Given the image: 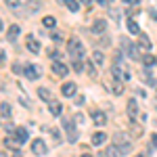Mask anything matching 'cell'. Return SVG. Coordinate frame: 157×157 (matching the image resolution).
Wrapping results in <instances>:
<instances>
[{"label":"cell","instance_id":"obj_11","mask_svg":"<svg viewBox=\"0 0 157 157\" xmlns=\"http://www.w3.org/2000/svg\"><path fill=\"white\" fill-rule=\"evenodd\" d=\"M107 32V23H105V19H97L94 25H92V34H105Z\"/></svg>","mask_w":157,"mask_h":157},{"label":"cell","instance_id":"obj_31","mask_svg":"<svg viewBox=\"0 0 157 157\" xmlns=\"http://www.w3.org/2000/svg\"><path fill=\"white\" fill-rule=\"evenodd\" d=\"M50 134H52V143H55V145H59V143H61V136H59V130H55V128H52V130H50Z\"/></svg>","mask_w":157,"mask_h":157},{"label":"cell","instance_id":"obj_34","mask_svg":"<svg viewBox=\"0 0 157 157\" xmlns=\"http://www.w3.org/2000/svg\"><path fill=\"white\" fill-rule=\"evenodd\" d=\"M59 57H61V52H59V50H50V59L59 61Z\"/></svg>","mask_w":157,"mask_h":157},{"label":"cell","instance_id":"obj_30","mask_svg":"<svg viewBox=\"0 0 157 157\" xmlns=\"http://www.w3.org/2000/svg\"><path fill=\"white\" fill-rule=\"evenodd\" d=\"M6 2V6H11V9H19L21 6V0H4Z\"/></svg>","mask_w":157,"mask_h":157},{"label":"cell","instance_id":"obj_36","mask_svg":"<svg viewBox=\"0 0 157 157\" xmlns=\"http://www.w3.org/2000/svg\"><path fill=\"white\" fill-rule=\"evenodd\" d=\"M151 145L157 149V134H153V136H151Z\"/></svg>","mask_w":157,"mask_h":157},{"label":"cell","instance_id":"obj_46","mask_svg":"<svg viewBox=\"0 0 157 157\" xmlns=\"http://www.w3.org/2000/svg\"><path fill=\"white\" fill-rule=\"evenodd\" d=\"M57 2H65V0H57Z\"/></svg>","mask_w":157,"mask_h":157},{"label":"cell","instance_id":"obj_7","mask_svg":"<svg viewBox=\"0 0 157 157\" xmlns=\"http://www.w3.org/2000/svg\"><path fill=\"white\" fill-rule=\"evenodd\" d=\"M23 73L29 78V80H38L40 78V69H38V65H25V69H23Z\"/></svg>","mask_w":157,"mask_h":157},{"label":"cell","instance_id":"obj_4","mask_svg":"<svg viewBox=\"0 0 157 157\" xmlns=\"http://www.w3.org/2000/svg\"><path fill=\"white\" fill-rule=\"evenodd\" d=\"M32 151H34L36 155H46V153H48V147H46V143H44L42 138H36V140L32 143Z\"/></svg>","mask_w":157,"mask_h":157},{"label":"cell","instance_id":"obj_39","mask_svg":"<svg viewBox=\"0 0 157 157\" xmlns=\"http://www.w3.org/2000/svg\"><path fill=\"white\" fill-rule=\"evenodd\" d=\"M82 121H84V115L78 113V115H75V124H82Z\"/></svg>","mask_w":157,"mask_h":157},{"label":"cell","instance_id":"obj_22","mask_svg":"<svg viewBox=\"0 0 157 157\" xmlns=\"http://www.w3.org/2000/svg\"><path fill=\"white\" fill-rule=\"evenodd\" d=\"M143 63H145L147 67H153V65H155V63H157V59H155V57H153V55H149V52H147L145 57H143Z\"/></svg>","mask_w":157,"mask_h":157},{"label":"cell","instance_id":"obj_42","mask_svg":"<svg viewBox=\"0 0 157 157\" xmlns=\"http://www.w3.org/2000/svg\"><path fill=\"white\" fill-rule=\"evenodd\" d=\"M80 157H92V155H90V153H84V155H80Z\"/></svg>","mask_w":157,"mask_h":157},{"label":"cell","instance_id":"obj_15","mask_svg":"<svg viewBox=\"0 0 157 157\" xmlns=\"http://www.w3.org/2000/svg\"><path fill=\"white\" fill-rule=\"evenodd\" d=\"M105 155H107V157H124V153H121L115 145H111V147H107V149H105Z\"/></svg>","mask_w":157,"mask_h":157},{"label":"cell","instance_id":"obj_17","mask_svg":"<svg viewBox=\"0 0 157 157\" xmlns=\"http://www.w3.org/2000/svg\"><path fill=\"white\" fill-rule=\"evenodd\" d=\"M92 121H94L97 126H103V124L107 121V117H105V113H101V111H94V113H92Z\"/></svg>","mask_w":157,"mask_h":157},{"label":"cell","instance_id":"obj_29","mask_svg":"<svg viewBox=\"0 0 157 157\" xmlns=\"http://www.w3.org/2000/svg\"><path fill=\"white\" fill-rule=\"evenodd\" d=\"M4 145L9 147V149H19V143H17V140H13V138H6V140H4Z\"/></svg>","mask_w":157,"mask_h":157},{"label":"cell","instance_id":"obj_5","mask_svg":"<svg viewBox=\"0 0 157 157\" xmlns=\"http://www.w3.org/2000/svg\"><path fill=\"white\" fill-rule=\"evenodd\" d=\"M50 69H52V73H55V75H59V78H63V75H67V71H69V67H67L65 63H61V61H55Z\"/></svg>","mask_w":157,"mask_h":157},{"label":"cell","instance_id":"obj_2","mask_svg":"<svg viewBox=\"0 0 157 157\" xmlns=\"http://www.w3.org/2000/svg\"><path fill=\"white\" fill-rule=\"evenodd\" d=\"M67 50H69V57H71V61H80L82 57H84V46H82V42L78 40V38H71L69 40V44H67Z\"/></svg>","mask_w":157,"mask_h":157},{"label":"cell","instance_id":"obj_37","mask_svg":"<svg viewBox=\"0 0 157 157\" xmlns=\"http://www.w3.org/2000/svg\"><path fill=\"white\" fill-rule=\"evenodd\" d=\"M124 2H126V4H136V6L140 4V0H124Z\"/></svg>","mask_w":157,"mask_h":157},{"label":"cell","instance_id":"obj_10","mask_svg":"<svg viewBox=\"0 0 157 157\" xmlns=\"http://www.w3.org/2000/svg\"><path fill=\"white\" fill-rule=\"evenodd\" d=\"M13 136H15V140H17L19 145H23L25 140L29 138V136H27V130H25V128H17V130L13 132Z\"/></svg>","mask_w":157,"mask_h":157},{"label":"cell","instance_id":"obj_3","mask_svg":"<svg viewBox=\"0 0 157 157\" xmlns=\"http://www.w3.org/2000/svg\"><path fill=\"white\" fill-rule=\"evenodd\" d=\"M61 121H63V128H65V132H67L69 143H75V140H78V128H75V120H73V117H61Z\"/></svg>","mask_w":157,"mask_h":157},{"label":"cell","instance_id":"obj_20","mask_svg":"<svg viewBox=\"0 0 157 157\" xmlns=\"http://www.w3.org/2000/svg\"><path fill=\"white\" fill-rule=\"evenodd\" d=\"M128 29H130V34H140V27L134 19H128Z\"/></svg>","mask_w":157,"mask_h":157},{"label":"cell","instance_id":"obj_21","mask_svg":"<svg viewBox=\"0 0 157 157\" xmlns=\"http://www.w3.org/2000/svg\"><path fill=\"white\" fill-rule=\"evenodd\" d=\"M61 103H57V101H52V103H50V113H52V115H55V117H57V115H61Z\"/></svg>","mask_w":157,"mask_h":157},{"label":"cell","instance_id":"obj_6","mask_svg":"<svg viewBox=\"0 0 157 157\" xmlns=\"http://www.w3.org/2000/svg\"><path fill=\"white\" fill-rule=\"evenodd\" d=\"M25 46H27V50H29V52H36V55L40 52V42H38L36 36H32V34L25 38Z\"/></svg>","mask_w":157,"mask_h":157},{"label":"cell","instance_id":"obj_16","mask_svg":"<svg viewBox=\"0 0 157 157\" xmlns=\"http://www.w3.org/2000/svg\"><path fill=\"white\" fill-rule=\"evenodd\" d=\"M107 140V134L105 132H94L92 134V145H103Z\"/></svg>","mask_w":157,"mask_h":157},{"label":"cell","instance_id":"obj_26","mask_svg":"<svg viewBox=\"0 0 157 157\" xmlns=\"http://www.w3.org/2000/svg\"><path fill=\"white\" fill-rule=\"evenodd\" d=\"M84 67L88 69V73H90V78H97V69H94L92 61H86V65H84Z\"/></svg>","mask_w":157,"mask_h":157},{"label":"cell","instance_id":"obj_25","mask_svg":"<svg viewBox=\"0 0 157 157\" xmlns=\"http://www.w3.org/2000/svg\"><path fill=\"white\" fill-rule=\"evenodd\" d=\"M109 88H111L115 94H121V92H124V86H121L120 82H111V86H109Z\"/></svg>","mask_w":157,"mask_h":157},{"label":"cell","instance_id":"obj_1","mask_svg":"<svg viewBox=\"0 0 157 157\" xmlns=\"http://www.w3.org/2000/svg\"><path fill=\"white\" fill-rule=\"evenodd\" d=\"M113 145L120 149L124 155H128V153H132V140L128 138V134L126 132H117L113 134Z\"/></svg>","mask_w":157,"mask_h":157},{"label":"cell","instance_id":"obj_23","mask_svg":"<svg viewBox=\"0 0 157 157\" xmlns=\"http://www.w3.org/2000/svg\"><path fill=\"white\" fill-rule=\"evenodd\" d=\"M0 113H2V117H11V105L9 103H2L0 105Z\"/></svg>","mask_w":157,"mask_h":157},{"label":"cell","instance_id":"obj_19","mask_svg":"<svg viewBox=\"0 0 157 157\" xmlns=\"http://www.w3.org/2000/svg\"><path fill=\"white\" fill-rule=\"evenodd\" d=\"M63 4H65V6H67V9H69L71 13H78V9H80V4H78V0H65Z\"/></svg>","mask_w":157,"mask_h":157},{"label":"cell","instance_id":"obj_14","mask_svg":"<svg viewBox=\"0 0 157 157\" xmlns=\"http://www.w3.org/2000/svg\"><path fill=\"white\" fill-rule=\"evenodd\" d=\"M21 34V29H19V25H11L9 29H6V38L11 40V42H15L17 40V36Z\"/></svg>","mask_w":157,"mask_h":157},{"label":"cell","instance_id":"obj_38","mask_svg":"<svg viewBox=\"0 0 157 157\" xmlns=\"http://www.w3.org/2000/svg\"><path fill=\"white\" fill-rule=\"evenodd\" d=\"M4 61H6V55H4V50H0V65H2Z\"/></svg>","mask_w":157,"mask_h":157},{"label":"cell","instance_id":"obj_41","mask_svg":"<svg viewBox=\"0 0 157 157\" xmlns=\"http://www.w3.org/2000/svg\"><path fill=\"white\" fill-rule=\"evenodd\" d=\"M80 2H82V4H86V6L90 4V0H80Z\"/></svg>","mask_w":157,"mask_h":157},{"label":"cell","instance_id":"obj_45","mask_svg":"<svg viewBox=\"0 0 157 157\" xmlns=\"http://www.w3.org/2000/svg\"><path fill=\"white\" fill-rule=\"evenodd\" d=\"M0 157H6V155H4V153H0Z\"/></svg>","mask_w":157,"mask_h":157},{"label":"cell","instance_id":"obj_13","mask_svg":"<svg viewBox=\"0 0 157 157\" xmlns=\"http://www.w3.org/2000/svg\"><path fill=\"white\" fill-rule=\"evenodd\" d=\"M38 97L42 98V101H46V103H52L55 98H52V92H50L48 88H38Z\"/></svg>","mask_w":157,"mask_h":157},{"label":"cell","instance_id":"obj_40","mask_svg":"<svg viewBox=\"0 0 157 157\" xmlns=\"http://www.w3.org/2000/svg\"><path fill=\"white\" fill-rule=\"evenodd\" d=\"M98 4H101V6H105V4H107V0H97Z\"/></svg>","mask_w":157,"mask_h":157},{"label":"cell","instance_id":"obj_47","mask_svg":"<svg viewBox=\"0 0 157 157\" xmlns=\"http://www.w3.org/2000/svg\"><path fill=\"white\" fill-rule=\"evenodd\" d=\"M136 157H143V155H136Z\"/></svg>","mask_w":157,"mask_h":157},{"label":"cell","instance_id":"obj_33","mask_svg":"<svg viewBox=\"0 0 157 157\" xmlns=\"http://www.w3.org/2000/svg\"><path fill=\"white\" fill-rule=\"evenodd\" d=\"M23 69H25V67H21L19 63H13V73H21Z\"/></svg>","mask_w":157,"mask_h":157},{"label":"cell","instance_id":"obj_28","mask_svg":"<svg viewBox=\"0 0 157 157\" xmlns=\"http://www.w3.org/2000/svg\"><path fill=\"white\" fill-rule=\"evenodd\" d=\"M73 71L75 73H82V69H84V63H82V61H73Z\"/></svg>","mask_w":157,"mask_h":157},{"label":"cell","instance_id":"obj_35","mask_svg":"<svg viewBox=\"0 0 157 157\" xmlns=\"http://www.w3.org/2000/svg\"><path fill=\"white\" fill-rule=\"evenodd\" d=\"M4 130H6V132H15V130H17V128H15V126H13V124H6V126H4Z\"/></svg>","mask_w":157,"mask_h":157},{"label":"cell","instance_id":"obj_43","mask_svg":"<svg viewBox=\"0 0 157 157\" xmlns=\"http://www.w3.org/2000/svg\"><path fill=\"white\" fill-rule=\"evenodd\" d=\"M98 157H107V155H105V153H101V155H98Z\"/></svg>","mask_w":157,"mask_h":157},{"label":"cell","instance_id":"obj_44","mask_svg":"<svg viewBox=\"0 0 157 157\" xmlns=\"http://www.w3.org/2000/svg\"><path fill=\"white\" fill-rule=\"evenodd\" d=\"M0 29H2V19H0Z\"/></svg>","mask_w":157,"mask_h":157},{"label":"cell","instance_id":"obj_9","mask_svg":"<svg viewBox=\"0 0 157 157\" xmlns=\"http://www.w3.org/2000/svg\"><path fill=\"white\" fill-rule=\"evenodd\" d=\"M138 46H140L143 50H151V48H153L151 38L147 36V34H138Z\"/></svg>","mask_w":157,"mask_h":157},{"label":"cell","instance_id":"obj_18","mask_svg":"<svg viewBox=\"0 0 157 157\" xmlns=\"http://www.w3.org/2000/svg\"><path fill=\"white\" fill-rule=\"evenodd\" d=\"M92 61L97 63L98 67H103V61H105V57H103V52H101V50H94V52H92Z\"/></svg>","mask_w":157,"mask_h":157},{"label":"cell","instance_id":"obj_24","mask_svg":"<svg viewBox=\"0 0 157 157\" xmlns=\"http://www.w3.org/2000/svg\"><path fill=\"white\" fill-rule=\"evenodd\" d=\"M25 2H27V11H29V13L38 11V9H40V6H42V4H40V2H36V0H25Z\"/></svg>","mask_w":157,"mask_h":157},{"label":"cell","instance_id":"obj_8","mask_svg":"<svg viewBox=\"0 0 157 157\" xmlns=\"http://www.w3.org/2000/svg\"><path fill=\"white\" fill-rule=\"evenodd\" d=\"M75 90H78L75 82H67V84L61 86V92H63V97H73V94H75Z\"/></svg>","mask_w":157,"mask_h":157},{"label":"cell","instance_id":"obj_27","mask_svg":"<svg viewBox=\"0 0 157 157\" xmlns=\"http://www.w3.org/2000/svg\"><path fill=\"white\" fill-rule=\"evenodd\" d=\"M42 23L46 25V27H55V25H57V19H55V17H44Z\"/></svg>","mask_w":157,"mask_h":157},{"label":"cell","instance_id":"obj_32","mask_svg":"<svg viewBox=\"0 0 157 157\" xmlns=\"http://www.w3.org/2000/svg\"><path fill=\"white\" fill-rule=\"evenodd\" d=\"M109 15H111V17H113V19H117V21H120V13L115 11V9H113V6H109Z\"/></svg>","mask_w":157,"mask_h":157},{"label":"cell","instance_id":"obj_12","mask_svg":"<svg viewBox=\"0 0 157 157\" xmlns=\"http://www.w3.org/2000/svg\"><path fill=\"white\" fill-rule=\"evenodd\" d=\"M136 113H138V103H136V98H130V101H128V117L134 120Z\"/></svg>","mask_w":157,"mask_h":157}]
</instances>
